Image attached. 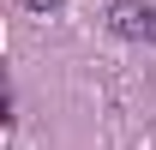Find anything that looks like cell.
I'll use <instances>...</instances> for the list:
<instances>
[{
    "instance_id": "2",
    "label": "cell",
    "mask_w": 156,
    "mask_h": 150,
    "mask_svg": "<svg viewBox=\"0 0 156 150\" xmlns=\"http://www.w3.org/2000/svg\"><path fill=\"white\" fill-rule=\"evenodd\" d=\"M18 6H24V12H36V18H54L66 0H18Z\"/></svg>"
},
{
    "instance_id": "1",
    "label": "cell",
    "mask_w": 156,
    "mask_h": 150,
    "mask_svg": "<svg viewBox=\"0 0 156 150\" xmlns=\"http://www.w3.org/2000/svg\"><path fill=\"white\" fill-rule=\"evenodd\" d=\"M108 30L120 42H156V6L144 0H114L108 6Z\"/></svg>"
}]
</instances>
